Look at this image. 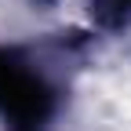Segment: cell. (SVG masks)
Here are the masks:
<instances>
[{"instance_id":"obj_3","label":"cell","mask_w":131,"mask_h":131,"mask_svg":"<svg viewBox=\"0 0 131 131\" xmlns=\"http://www.w3.org/2000/svg\"><path fill=\"white\" fill-rule=\"evenodd\" d=\"M18 131H40V127H18Z\"/></svg>"},{"instance_id":"obj_1","label":"cell","mask_w":131,"mask_h":131,"mask_svg":"<svg viewBox=\"0 0 131 131\" xmlns=\"http://www.w3.org/2000/svg\"><path fill=\"white\" fill-rule=\"evenodd\" d=\"M55 109V95L44 84L37 69L0 47V113L11 120V127H40Z\"/></svg>"},{"instance_id":"obj_2","label":"cell","mask_w":131,"mask_h":131,"mask_svg":"<svg viewBox=\"0 0 131 131\" xmlns=\"http://www.w3.org/2000/svg\"><path fill=\"white\" fill-rule=\"evenodd\" d=\"M95 11L102 22H124L131 15V0H95Z\"/></svg>"}]
</instances>
